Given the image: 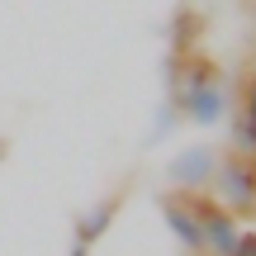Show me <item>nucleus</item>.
I'll list each match as a JSON object with an SVG mask.
<instances>
[{
    "label": "nucleus",
    "instance_id": "f257e3e1",
    "mask_svg": "<svg viewBox=\"0 0 256 256\" xmlns=\"http://www.w3.org/2000/svg\"><path fill=\"white\" fill-rule=\"evenodd\" d=\"M185 66L190 72H185V86H176V110L200 128L223 124V114H228V81L209 62H185Z\"/></svg>",
    "mask_w": 256,
    "mask_h": 256
},
{
    "label": "nucleus",
    "instance_id": "f03ea898",
    "mask_svg": "<svg viewBox=\"0 0 256 256\" xmlns=\"http://www.w3.org/2000/svg\"><path fill=\"white\" fill-rule=\"evenodd\" d=\"M185 200V209L200 218V232H204V256H232L238 252V214L218 200V194H204V190H176Z\"/></svg>",
    "mask_w": 256,
    "mask_h": 256
},
{
    "label": "nucleus",
    "instance_id": "7ed1b4c3",
    "mask_svg": "<svg viewBox=\"0 0 256 256\" xmlns=\"http://www.w3.org/2000/svg\"><path fill=\"white\" fill-rule=\"evenodd\" d=\"M214 194L228 204L232 214L256 209V156L242 152H218V171H214Z\"/></svg>",
    "mask_w": 256,
    "mask_h": 256
},
{
    "label": "nucleus",
    "instance_id": "20e7f679",
    "mask_svg": "<svg viewBox=\"0 0 256 256\" xmlns=\"http://www.w3.org/2000/svg\"><path fill=\"white\" fill-rule=\"evenodd\" d=\"M214 171H218V147L194 142V147H185L180 156H171L166 180H171L176 190H204V185L214 180Z\"/></svg>",
    "mask_w": 256,
    "mask_h": 256
},
{
    "label": "nucleus",
    "instance_id": "39448f33",
    "mask_svg": "<svg viewBox=\"0 0 256 256\" xmlns=\"http://www.w3.org/2000/svg\"><path fill=\"white\" fill-rule=\"evenodd\" d=\"M162 218H166V228H171V238L185 247V256H204V232H200V218L185 209V200H180V194H166V200H162Z\"/></svg>",
    "mask_w": 256,
    "mask_h": 256
},
{
    "label": "nucleus",
    "instance_id": "423d86ee",
    "mask_svg": "<svg viewBox=\"0 0 256 256\" xmlns=\"http://www.w3.org/2000/svg\"><path fill=\"white\" fill-rule=\"evenodd\" d=\"M114 214H119V200H104V204H95L90 214H81V218H76V247H72V256H90V247L114 223Z\"/></svg>",
    "mask_w": 256,
    "mask_h": 256
},
{
    "label": "nucleus",
    "instance_id": "0eeeda50",
    "mask_svg": "<svg viewBox=\"0 0 256 256\" xmlns=\"http://www.w3.org/2000/svg\"><path fill=\"white\" fill-rule=\"evenodd\" d=\"M238 119H247L252 133H256V72L247 76V86H242V114H238Z\"/></svg>",
    "mask_w": 256,
    "mask_h": 256
},
{
    "label": "nucleus",
    "instance_id": "6e6552de",
    "mask_svg": "<svg viewBox=\"0 0 256 256\" xmlns=\"http://www.w3.org/2000/svg\"><path fill=\"white\" fill-rule=\"evenodd\" d=\"M232 256H256V232H242V238H238V252H232Z\"/></svg>",
    "mask_w": 256,
    "mask_h": 256
}]
</instances>
